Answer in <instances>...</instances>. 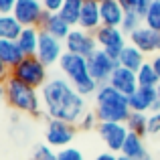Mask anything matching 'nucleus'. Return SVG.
Wrapping results in <instances>:
<instances>
[{"label":"nucleus","mask_w":160,"mask_h":160,"mask_svg":"<svg viewBox=\"0 0 160 160\" xmlns=\"http://www.w3.org/2000/svg\"><path fill=\"white\" fill-rule=\"evenodd\" d=\"M41 99L45 113L51 120H63L77 126V122L85 113V98L79 95L65 77L49 79L41 89Z\"/></svg>","instance_id":"nucleus-1"},{"label":"nucleus","mask_w":160,"mask_h":160,"mask_svg":"<svg viewBox=\"0 0 160 160\" xmlns=\"http://www.w3.org/2000/svg\"><path fill=\"white\" fill-rule=\"evenodd\" d=\"M2 95L14 112L28 113V116L37 118V120L43 118L45 108H43V99H41L39 89L24 85V83L16 81L14 77H8L2 83Z\"/></svg>","instance_id":"nucleus-2"},{"label":"nucleus","mask_w":160,"mask_h":160,"mask_svg":"<svg viewBox=\"0 0 160 160\" xmlns=\"http://www.w3.org/2000/svg\"><path fill=\"white\" fill-rule=\"evenodd\" d=\"M59 69H61L63 75H65L67 81L77 89L79 95L89 98V95L98 93L99 83L91 77L89 63H87L85 57L65 51V53H63V57H61V61H59Z\"/></svg>","instance_id":"nucleus-3"},{"label":"nucleus","mask_w":160,"mask_h":160,"mask_svg":"<svg viewBox=\"0 0 160 160\" xmlns=\"http://www.w3.org/2000/svg\"><path fill=\"white\" fill-rule=\"evenodd\" d=\"M130 102L124 93L112 87L109 83L99 85L95 93V113L99 122H116V124H126L130 116Z\"/></svg>","instance_id":"nucleus-4"},{"label":"nucleus","mask_w":160,"mask_h":160,"mask_svg":"<svg viewBox=\"0 0 160 160\" xmlns=\"http://www.w3.org/2000/svg\"><path fill=\"white\" fill-rule=\"evenodd\" d=\"M49 67L41 61L39 57H24L14 69L10 71V77H14L16 81L24 83L28 87L35 89H43L45 83L49 81Z\"/></svg>","instance_id":"nucleus-5"},{"label":"nucleus","mask_w":160,"mask_h":160,"mask_svg":"<svg viewBox=\"0 0 160 160\" xmlns=\"http://www.w3.org/2000/svg\"><path fill=\"white\" fill-rule=\"evenodd\" d=\"M77 126L69 124V122L63 120H51L47 118V126H45V140L51 148H67L71 142L75 140V134H77Z\"/></svg>","instance_id":"nucleus-6"},{"label":"nucleus","mask_w":160,"mask_h":160,"mask_svg":"<svg viewBox=\"0 0 160 160\" xmlns=\"http://www.w3.org/2000/svg\"><path fill=\"white\" fill-rule=\"evenodd\" d=\"M95 39H98L99 49H103L112 59H120L122 51L126 49L128 41H126V32L122 31L120 27H99L98 31L93 32Z\"/></svg>","instance_id":"nucleus-7"},{"label":"nucleus","mask_w":160,"mask_h":160,"mask_svg":"<svg viewBox=\"0 0 160 160\" xmlns=\"http://www.w3.org/2000/svg\"><path fill=\"white\" fill-rule=\"evenodd\" d=\"M87 63H89L91 77H93L95 81L99 83V85H103V83H109V79H112L113 71L120 67V61L112 59L106 51H103V49H98V51H95L89 59H87Z\"/></svg>","instance_id":"nucleus-8"},{"label":"nucleus","mask_w":160,"mask_h":160,"mask_svg":"<svg viewBox=\"0 0 160 160\" xmlns=\"http://www.w3.org/2000/svg\"><path fill=\"white\" fill-rule=\"evenodd\" d=\"M98 134L103 142H106L108 150L113 154H120L122 148L126 144V138H128L130 130L126 124H116V122H99L98 126Z\"/></svg>","instance_id":"nucleus-9"},{"label":"nucleus","mask_w":160,"mask_h":160,"mask_svg":"<svg viewBox=\"0 0 160 160\" xmlns=\"http://www.w3.org/2000/svg\"><path fill=\"white\" fill-rule=\"evenodd\" d=\"M98 39H95L93 32H87V31H81V28H73L71 35L65 39V51L69 53H75V55H81V57L89 59L91 55L98 51Z\"/></svg>","instance_id":"nucleus-10"},{"label":"nucleus","mask_w":160,"mask_h":160,"mask_svg":"<svg viewBox=\"0 0 160 160\" xmlns=\"http://www.w3.org/2000/svg\"><path fill=\"white\" fill-rule=\"evenodd\" d=\"M63 45H65L63 41H59V39H55L53 35L41 31V41H39V51H37V57H39L47 67L59 65L63 53H65Z\"/></svg>","instance_id":"nucleus-11"},{"label":"nucleus","mask_w":160,"mask_h":160,"mask_svg":"<svg viewBox=\"0 0 160 160\" xmlns=\"http://www.w3.org/2000/svg\"><path fill=\"white\" fill-rule=\"evenodd\" d=\"M45 12V6L41 0H16V6L12 14L16 16L22 27H37Z\"/></svg>","instance_id":"nucleus-12"},{"label":"nucleus","mask_w":160,"mask_h":160,"mask_svg":"<svg viewBox=\"0 0 160 160\" xmlns=\"http://www.w3.org/2000/svg\"><path fill=\"white\" fill-rule=\"evenodd\" d=\"M130 43L138 47L144 55H158L160 53V32L142 24L138 31L130 35Z\"/></svg>","instance_id":"nucleus-13"},{"label":"nucleus","mask_w":160,"mask_h":160,"mask_svg":"<svg viewBox=\"0 0 160 160\" xmlns=\"http://www.w3.org/2000/svg\"><path fill=\"white\" fill-rule=\"evenodd\" d=\"M109 85L116 87L126 98H132V95L140 89V85H138V75L134 73V71L126 69V67H118V69L113 71L112 79H109Z\"/></svg>","instance_id":"nucleus-14"},{"label":"nucleus","mask_w":160,"mask_h":160,"mask_svg":"<svg viewBox=\"0 0 160 160\" xmlns=\"http://www.w3.org/2000/svg\"><path fill=\"white\" fill-rule=\"evenodd\" d=\"M130 109L140 113H152L158 103V89H150V87H140L132 98H128Z\"/></svg>","instance_id":"nucleus-15"},{"label":"nucleus","mask_w":160,"mask_h":160,"mask_svg":"<svg viewBox=\"0 0 160 160\" xmlns=\"http://www.w3.org/2000/svg\"><path fill=\"white\" fill-rule=\"evenodd\" d=\"M102 22V10H99L98 0H83V10H81V20H79V28L87 32H95Z\"/></svg>","instance_id":"nucleus-16"},{"label":"nucleus","mask_w":160,"mask_h":160,"mask_svg":"<svg viewBox=\"0 0 160 160\" xmlns=\"http://www.w3.org/2000/svg\"><path fill=\"white\" fill-rule=\"evenodd\" d=\"M27 55L22 53V49L18 47L16 41H4L0 39V65H4L6 69H14Z\"/></svg>","instance_id":"nucleus-17"},{"label":"nucleus","mask_w":160,"mask_h":160,"mask_svg":"<svg viewBox=\"0 0 160 160\" xmlns=\"http://www.w3.org/2000/svg\"><path fill=\"white\" fill-rule=\"evenodd\" d=\"M99 10H102V22L103 27H120L124 22V8L120 6L118 0H106V2L99 4Z\"/></svg>","instance_id":"nucleus-18"},{"label":"nucleus","mask_w":160,"mask_h":160,"mask_svg":"<svg viewBox=\"0 0 160 160\" xmlns=\"http://www.w3.org/2000/svg\"><path fill=\"white\" fill-rule=\"evenodd\" d=\"M118 61H120V67H126V69L138 73L140 67L146 63V55L142 53L138 47H134L132 43H128V45H126V49L122 51V55H120Z\"/></svg>","instance_id":"nucleus-19"},{"label":"nucleus","mask_w":160,"mask_h":160,"mask_svg":"<svg viewBox=\"0 0 160 160\" xmlns=\"http://www.w3.org/2000/svg\"><path fill=\"white\" fill-rule=\"evenodd\" d=\"M39 41H41V31L37 27H24V31L18 37V47L22 49V53L27 57H37L39 51Z\"/></svg>","instance_id":"nucleus-20"},{"label":"nucleus","mask_w":160,"mask_h":160,"mask_svg":"<svg viewBox=\"0 0 160 160\" xmlns=\"http://www.w3.org/2000/svg\"><path fill=\"white\" fill-rule=\"evenodd\" d=\"M122 156H128L132 160H144L148 156V152H146V146H144V138L138 136V134L130 132L128 138H126V144L124 148H122Z\"/></svg>","instance_id":"nucleus-21"},{"label":"nucleus","mask_w":160,"mask_h":160,"mask_svg":"<svg viewBox=\"0 0 160 160\" xmlns=\"http://www.w3.org/2000/svg\"><path fill=\"white\" fill-rule=\"evenodd\" d=\"M43 31H45V32H49V35H53L55 39H59V41H63V43H65V39L71 35L73 27H71V24L67 22V20L63 18L59 12H53L51 18H49V22L45 24Z\"/></svg>","instance_id":"nucleus-22"},{"label":"nucleus","mask_w":160,"mask_h":160,"mask_svg":"<svg viewBox=\"0 0 160 160\" xmlns=\"http://www.w3.org/2000/svg\"><path fill=\"white\" fill-rule=\"evenodd\" d=\"M24 27L16 20L14 14H0V39L4 41H18Z\"/></svg>","instance_id":"nucleus-23"},{"label":"nucleus","mask_w":160,"mask_h":160,"mask_svg":"<svg viewBox=\"0 0 160 160\" xmlns=\"http://www.w3.org/2000/svg\"><path fill=\"white\" fill-rule=\"evenodd\" d=\"M81 10H83V0H65L63 8L59 10V14H61L71 27H79Z\"/></svg>","instance_id":"nucleus-24"},{"label":"nucleus","mask_w":160,"mask_h":160,"mask_svg":"<svg viewBox=\"0 0 160 160\" xmlns=\"http://www.w3.org/2000/svg\"><path fill=\"white\" fill-rule=\"evenodd\" d=\"M148 118L146 113H140V112H130L128 120H126V126H128L130 132L138 134V136L146 138L148 136Z\"/></svg>","instance_id":"nucleus-25"},{"label":"nucleus","mask_w":160,"mask_h":160,"mask_svg":"<svg viewBox=\"0 0 160 160\" xmlns=\"http://www.w3.org/2000/svg\"><path fill=\"white\" fill-rule=\"evenodd\" d=\"M138 85L140 87H150V89H156L160 85V77L156 75V71H154L152 63L146 61L144 65L140 67V71H138Z\"/></svg>","instance_id":"nucleus-26"},{"label":"nucleus","mask_w":160,"mask_h":160,"mask_svg":"<svg viewBox=\"0 0 160 160\" xmlns=\"http://www.w3.org/2000/svg\"><path fill=\"white\" fill-rule=\"evenodd\" d=\"M144 27L160 32V0H154L152 8H150L148 14L144 16Z\"/></svg>","instance_id":"nucleus-27"},{"label":"nucleus","mask_w":160,"mask_h":160,"mask_svg":"<svg viewBox=\"0 0 160 160\" xmlns=\"http://www.w3.org/2000/svg\"><path fill=\"white\" fill-rule=\"evenodd\" d=\"M144 24V20L138 16V12H126V16H124V22H122V31L126 32V35H132L134 31H138V28Z\"/></svg>","instance_id":"nucleus-28"},{"label":"nucleus","mask_w":160,"mask_h":160,"mask_svg":"<svg viewBox=\"0 0 160 160\" xmlns=\"http://www.w3.org/2000/svg\"><path fill=\"white\" fill-rule=\"evenodd\" d=\"M99 126V120H98V113L95 112H85L83 118L77 122V128L81 132H91V130H98Z\"/></svg>","instance_id":"nucleus-29"},{"label":"nucleus","mask_w":160,"mask_h":160,"mask_svg":"<svg viewBox=\"0 0 160 160\" xmlns=\"http://www.w3.org/2000/svg\"><path fill=\"white\" fill-rule=\"evenodd\" d=\"M32 160H59V156H57V152L51 148V146H37L35 148V156H32Z\"/></svg>","instance_id":"nucleus-30"},{"label":"nucleus","mask_w":160,"mask_h":160,"mask_svg":"<svg viewBox=\"0 0 160 160\" xmlns=\"http://www.w3.org/2000/svg\"><path fill=\"white\" fill-rule=\"evenodd\" d=\"M57 156H59V160H85L81 150L73 148V146H67V148L57 150Z\"/></svg>","instance_id":"nucleus-31"},{"label":"nucleus","mask_w":160,"mask_h":160,"mask_svg":"<svg viewBox=\"0 0 160 160\" xmlns=\"http://www.w3.org/2000/svg\"><path fill=\"white\" fill-rule=\"evenodd\" d=\"M148 136H160V112L150 113V118H148Z\"/></svg>","instance_id":"nucleus-32"},{"label":"nucleus","mask_w":160,"mask_h":160,"mask_svg":"<svg viewBox=\"0 0 160 160\" xmlns=\"http://www.w3.org/2000/svg\"><path fill=\"white\" fill-rule=\"evenodd\" d=\"M152 4H154V0H138L136 12H138V16H140L142 20H144V16L148 14V10L152 8Z\"/></svg>","instance_id":"nucleus-33"},{"label":"nucleus","mask_w":160,"mask_h":160,"mask_svg":"<svg viewBox=\"0 0 160 160\" xmlns=\"http://www.w3.org/2000/svg\"><path fill=\"white\" fill-rule=\"evenodd\" d=\"M45 6V10L49 12H59L63 8V4H65V0H41Z\"/></svg>","instance_id":"nucleus-34"},{"label":"nucleus","mask_w":160,"mask_h":160,"mask_svg":"<svg viewBox=\"0 0 160 160\" xmlns=\"http://www.w3.org/2000/svg\"><path fill=\"white\" fill-rule=\"evenodd\" d=\"M16 0H0V14H12Z\"/></svg>","instance_id":"nucleus-35"},{"label":"nucleus","mask_w":160,"mask_h":160,"mask_svg":"<svg viewBox=\"0 0 160 160\" xmlns=\"http://www.w3.org/2000/svg\"><path fill=\"white\" fill-rule=\"evenodd\" d=\"M120 6L124 8V12H136V6H138V0H118Z\"/></svg>","instance_id":"nucleus-36"},{"label":"nucleus","mask_w":160,"mask_h":160,"mask_svg":"<svg viewBox=\"0 0 160 160\" xmlns=\"http://www.w3.org/2000/svg\"><path fill=\"white\" fill-rule=\"evenodd\" d=\"M120 154H113V152H103V154H98L95 160H118Z\"/></svg>","instance_id":"nucleus-37"},{"label":"nucleus","mask_w":160,"mask_h":160,"mask_svg":"<svg viewBox=\"0 0 160 160\" xmlns=\"http://www.w3.org/2000/svg\"><path fill=\"white\" fill-rule=\"evenodd\" d=\"M150 63H152V67H154V71H156V75L160 77V53H158V55H154Z\"/></svg>","instance_id":"nucleus-38"},{"label":"nucleus","mask_w":160,"mask_h":160,"mask_svg":"<svg viewBox=\"0 0 160 160\" xmlns=\"http://www.w3.org/2000/svg\"><path fill=\"white\" fill-rule=\"evenodd\" d=\"M118 160H132V158H128V156H122V154H120V156H118Z\"/></svg>","instance_id":"nucleus-39"},{"label":"nucleus","mask_w":160,"mask_h":160,"mask_svg":"<svg viewBox=\"0 0 160 160\" xmlns=\"http://www.w3.org/2000/svg\"><path fill=\"white\" fill-rule=\"evenodd\" d=\"M144 160H154V158H152V156H150V154H148V156H146Z\"/></svg>","instance_id":"nucleus-40"},{"label":"nucleus","mask_w":160,"mask_h":160,"mask_svg":"<svg viewBox=\"0 0 160 160\" xmlns=\"http://www.w3.org/2000/svg\"><path fill=\"white\" fill-rule=\"evenodd\" d=\"M156 89H158V99H160V85H158V87H156Z\"/></svg>","instance_id":"nucleus-41"},{"label":"nucleus","mask_w":160,"mask_h":160,"mask_svg":"<svg viewBox=\"0 0 160 160\" xmlns=\"http://www.w3.org/2000/svg\"><path fill=\"white\" fill-rule=\"evenodd\" d=\"M98 2H99V4H102V2H106V0H98Z\"/></svg>","instance_id":"nucleus-42"}]
</instances>
